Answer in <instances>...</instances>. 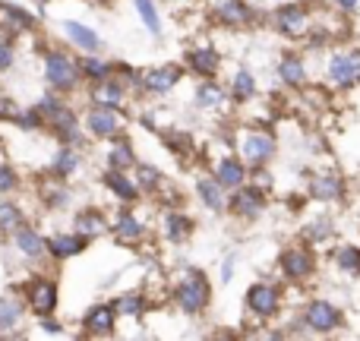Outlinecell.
Returning <instances> with one entry per match:
<instances>
[{
	"instance_id": "obj_1",
	"label": "cell",
	"mask_w": 360,
	"mask_h": 341,
	"mask_svg": "<svg viewBox=\"0 0 360 341\" xmlns=\"http://www.w3.org/2000/svg\"><path fill=\"white\" fill-rule=\"evenodd\" d=\"M177 300L186 313H199L205 307V300H209V281H205L199 272H190L184 281H180Z\"/></svg>"
},
{
	"instance_id": "obj_2",
	"label": "cell",
	"mask_w": 360,
	"mask_h": 341,
	"mask_svg": "<svg viewBox=\"0 0 360 341\" xmlns=\"http://www.w3.org/2000/svg\"><path fill=\"white\" fill-rule=\"evenodd\" d=\"M329 76L338 82V86H351L354 79H360V54L335 57V60L329 63Z\"/></svg>"
},
{
	"instance_id": "obj_3",
	"label": "cell",
	"mask_w": 360,
	"mask_h": 341,
	"mask_svg": "<svg viewBox=\"0 0 360 341\" xmlns=\"http://www.w3.org/2000/svg\"><path fill=\"white\" fill-rule=\"evenodd\" d=\"M48 79L54 82L57 89H70L76 82V67L73 60H67L63 54H51L48 57Z\"/></svg>"
},
{
	"instance_id": "obj_4",
	"label": "cell",
	"mask_w": 360,
	"mask_h": 341,
	"mask_svg": "<svg viewBox=\"0 0 360 341\" xmlns=\"http://www.w3.org/2000/svg\"><path fill=\"white\" fill-rule=\"evenodd\" d=\"M250 307H253L259 316H269V313H275V310H278V294H275V288L256 285L253 291H250Z\"/></svg>"
},
{
	"instance_id": "obj_5",
	"label": "cell",
	"mask_w": 360,
	"mask_h": 341,
	"mask_svg": "<svg viewBox=\"0 0 360 341\" xmlns=\"http://www.w3.org/2000/svg\"><path fill=\"white\" fill-rule=\"evenodd\" d=\"M307 319H310L313 329L326 332V329H332V326L338 323V313H335V307H332V304L316 300V304H310V310H307Z\"/></svg>"
},
{
	"instance_id": "obj_6",
	"label": "cell",
	"mask_w": 360,
	"mask_h": 341,
	"mask_svg": "<svg viewBox=\"0 0 360 341\" xmlns=\"http://www.w3.org/2000/svg\"><path fill=\"white\" fill-rule=\"evenodd\" d=\"M89 127H92V133H98V136H111V133H117L120 117L114 111H108V108H98V111L89 114Z\"/></svg>"
},
{
	"instance_id": "obj_7",
	"label": "cell",
	"mask_w": 360,
	"mask_h": 341,
	"mask_svg": "<svg viewBox=\"0 0 360 341\" xmlns=\"http://www.w3.org/2000/svg\"><path fill=\"white\" fill-rule=\"evenodd\" d=\"M32 297V310L35 313H48L51 307H54V285H48V281H35L29 291Z\"/></svg>"
},
{
	"instance_id": "obj_8",
	"label": "cell",
	"mask_w": 360,
	"mask_h": 341,
	"mask_svg": "<svg viewBox=\"0 0 360 341\" xmlns=\"http://www.w3.org/2000/svg\"><path fill=\"white\" fill-rule=\"evenodd\" d=\"M278 25L285 32H291V35H297V32L307 29V13L304 6H285V10L278 13Z\"/></svg>"
},
{
	"instance_id": "obj_9",
	"label": "cell",
	"mask_w": 360,
	"mask_h": 341,
	"mask_svg": "<svg viewBox=\"0 0 360 341\" xmlns=\"http://www.w3.org/2000/svg\"><path fill=\"white\" fill-rule=\"evenodd\" d=\"M63 29H67V35L73 38L79 48H86V51H98V35H95L92 29H86V25H79V22H63Z\"/></svg>"
},
{
	"instance_id": "obj_10",
	"label": "cell",
	"mask_w": 360,
	"mask_h": 341,
	"mask_svg": "<svg viewBox=\"0 0 360 341\" xmlns=\"http://www.w3.org/2000/svg\"><path fill=\"white\" fill-rule=\"evenodd\" d=\"M243 155L250 158V162H262V158L272 155V139L269 136H250L247 143H243Z\"/></svg>"
},
{
	"instance_id": "obj_11",
	"label": "cell",
	"mask_w": 360,
	"mask_h": 341,
	"mask_svg": "<svg viewBox=\"0 0 360 341\" xmlns=\"http://www.w3.org/2000/svg\"><path fill=\"white\" fill-rule=\"evenodd\" d=\"M177 67H162V70H155V73H149V89L152 92H168L171 86L177 82Z\"/></svg>"
},
{
	"instance_id": "obj_12",
	"label": "cell",
	"mask_w": 360,
	"mask_h": 341,
	"mask_svg": "<svg viewBox=\"0 0 360 341\" xmlns=\"http://www.w3.org/2000/svg\"><path fill=\"white\" fill-rule=\"evenodd\" d=\"M218 16L228 19V22H247L250 10L240 4V0H221V4H218Z\"/></svg>"
},
{
	"instance_id": "obj_13",
	"label": "cell",
	"mask_w": 360,
	"mask_h": 341,
	"mask_svg": "<svg viewBox=\"0 0 360 341\" xmlns=\"http://www.w3.org/2000/svg\"><path fill=\"white\" fill-rule=\"evenodd\" d=\"M259 193L256 190H243L234 196V212H240V215H256V209H259Z\"/></svg>"
},
{
	"instance_id": "obj_14",
	"label": "cell",
	"mask_w": 360,
	"mask_h": 341,
	"mask_svg": "<svg viewBox=\"0 0 360 341\" xmlns=\"http://www.w3.org/2000/svg\"><path fill=\"white\" fill-rule=\"evenodd\" d=\"M285 269H288V275H307L310 272V256L307 253H300V250H294V253H285Z\"/></svg>"
},
{
	"instance_id": "obj_15",
	"label": "cell",
	"mask_w": 360,
	"mask_h": 341,
	"mask_svg": "<svg viewBox=\"0 0 360 341\" xmlns=\"http://www.w3.org/2000/svg\"><path fill=\"white\" fill-rule=\"evenodd\" d=\"M105 184L111 186V190L117 193L120 199H133V196H136V186H133L127 177H120L117 171H111V174H108V177H105Z\"/></svg>"
},
{
	"instance_id": "obj_16",
	"label": "cell",
	"mask_w": 360,
	"mask_h": 341,
	"mask_svg": "<svg viewBox=\"0 0 360 341\" xmlns=\"http://www.w3.org/2000/svg\"><path fill=\"white\" fill-rule=\"evenodd\" d=\"M82 250V240L79 237H54L51 240V253L54 256H73Z\"/></svg>"
},
{
	"instance_id": "obj_17",
	"label": "cell",
	"mask_w": 360,
	"mask_h": 341,
	"mask_svg": "<svg viewBox=\"0 0 360 341\" xmlns=\"http://www.w3.org/2000/svg\"><path fill=\"white\" fill-rule=\"evenodd\" d=\"M243 180V171L237 162H221V168H218V184L221 186H237Z\"/></svg>"
},
{
	"instance_id": "obj_18",
	"label": "cell",
	"mask_w": 360,
	"mask_h": 341,
	"mask_svg": "<svg viewBox=\"0 0 360 341\" xmlns=\"http://www.w3.org/2000/svg\"><path fill=\"white\" fill-rule=\"evenodd\" d=\"M338 180L335 177H319V180H313V196H319V199H335L338 196Z\"/></svg>"
},
{
	"instance_id": "obj_19",
	"label": "cell",
	"mask_w": 360,
	"mask_h": 341,
	"mask_svg": "<svg viewBox=\"0 0 360 341\" xmlns=\"http://www.w3.org/2000/svg\"><path fill=\"white\" fill-rule=\"evenodd\" d=\"M16 319H19V304L10 297H4L0 300V329H10Z\"/></svg>"
},
{
	"instance_id": "obj_20",
	"label": "cell",
	"mask_w": 360,
	"mask_h": 341,
	"mask_svg": "<svg viewBox=\"0 0 360 341\" xmlns=\"http://www.w3.org/2000/svg\"><path fill=\"white\" fill-rule=\"evenodd\" d=\"M19 250L29 256H38L41 253V237H38L35 231H19Z\"/></svg>"
},
{
	"instance_id": "obj_21",
	"label": "cell",
	"mask_w": 360,
	"mask_h": 341,
	"mask_svg": "<svg viewBox=\"0 0 360 341\" xmlns=\"http://www.w3.org/2000/svg\"><path fill=\"white\" fill-rule=\"evenodd\" d=\"M136 10L143 13V19H146V25H149L152 32H162V22H158V13H155V6H152V0H136Z\"/></svg>"
},
{
	"instance_id": "obj_22",
	"label": "cell",
	"mask_w": 360,
	"mask_h": 341,
	"mask_svg": "<svg viewBox=\"0 0 360 341\" xmlns=\"http://www.w3.org/2000/svg\"><path fill=\"white\" fill-rule=\"evenodd\" d=\"M199 193H202V199L212 205V209H221V190H218V184H212V180H202L199 184Z\"/></svg>"
},
{
	"instance_id": "obj_23",
	"label": "cell",
	"mask_w": 360,
	"mask_h": 341,
	"mask_svg": "<svg viewBox=\"0 0 360 341\" xmlns=\"http://www.w3.org/2000/svg\"><path fill=\"white\" fill-rule=\"evenodd\" d=\"M114 323V313L111 310H95L92 316H89V329L92 332H108Z\"/></svg>"
},
{
	"instance_id": "obj_24",
	"label": "cell",
	"mask_w": 360,
	"mask_h": 341,
	"mask_svg": "<svg viewBox=\"0 0 360 341\" xmlns=\"http://www.w3.org/2000/svg\"><path fill=\"white\" fill-rule=\"evenodd\" d=\"M281 76H285L288 82H300V79H304V67H300V60H294V57L281 60Z\"/></svg>"
},
{
	"instance_id": "obj_25",
	"label": "cell",
	"mask_w": 360,
	"mask_h": 341,
	"mask_svg": "<svg viewBox=\"0 0 360 341\" xmlns=\"http://www.w3.org/2000/svg\"><path fill=\"white\" fill-rule=\"evenodd\" d=\"M234 92H237V98H250V95H253V76H250L247 70H240V73H237Z\"/></svg>"
},
{
	"instance_id": "obj_26",
	"label": "cell",
	"mask_w": 360,
	"mask_h": 341,
	"mask_svg": "<svg viewBox=\"0 0 360 341\" xmlns=\"http://www.w3.org/2000/svg\"><path fill=\"white\" fill-rule=\"evenodd\" d=\"M117 234L127 240V237H139V234H143V228H139L136 218H127V215H124V218L117 221Z\"/></svg>"
},
{
	"instance_id": "obj_27",
	"label": "cell",
	"mask_w": 360,
	"mask_h": 341,
	"mask_svg": "<svg viewBox=\"0 0 360 341\" xmlns=\"http://www.w3.org/2000/svg\"><path fill=\"white\" fill-rule=\"evenodd\" d=\"M190 63L199 70V73H212V70H215V54H205V51H199V54L190 57Z\"/></svg>"
},
{
	"instance_id": "obj_28",
	"label": "cell",
	"mask_w": 360,
	"mask_h": 341,
	"mask_svg": "<svg viewBox=\"0 0 360 341\" xmlns=\"http://www.w3.org/2000/svg\"><path fill=\"white\" fill-rule=\"evenodd\" d=\"M101 228H105V224H101V218H98V215H92V212L79 218V231H82V234H98Z\"/></svg>"
},
{
	"instance_id": "obj_29",
	"label": "cell",
	"mask_w": 360,
	"mask_h": 341,
	"mask_svg": "<svg viewBox=\"0 0 360 341\" xmlns=\"http://www.w3.org/2000/svg\"><path fill=\"white\" fill-rule=\"evenodd\" d=\"M95 98H98L101 105H117V101H120V89L117 86H101L98 92H95Z\"/></svg>"
},
{
	"instance_id": "obj_30",
	"label": "cell",
	"mask_w": 360,
	"mask_h": 341,
	"mask_svg": "<svg viewBox=\"0 0 360 341\" xmlns=\"http://www.w3.org/2000/svg\"><path fill=\"white\" fill-rule=\"evenodd\" d=\"M338 266L342 269H360V253L351 247H345L342 253H338Z\"/></svg>"
},
{
	"instance_id": "obj_31",
	"label": "cell",
	"mask_w": 360,
	"mask_h": 341,
	"mask_svg": "<svg viewBox=\"0 0 360 341\" xmlns=\"http://www.w3.org/2000/svg\"><path fill=\"white\" fill-rule=\"evenodd\" d=\"M16 221H19V212L13 209V205H0V228H16Z\"/></svg>"
},
{
	"instance_id": "obj_32",
	"label": "cell",
	"mask_w": 360,
	"mask_h": 341,
	"mask_svg": "<svg viewBox=\"0 0 360 341\" xmlns=\"http://www.w3.org/2000/svg\"><path fill=\"white\" fill-rule=\"evenodd\" d=\"M168 234H171V240H180V237L186 234V228H190V224H186V218H177V215H171L168 218Z\"/></svg>"
},
{
	"instance_id": "obj_33",
	"label": "cell",
	"mask_w": 360,
	"mask_h": 341,
	"mask_svg": "<svg viewBox=\"0 0 360 341\" xmlns=\"http://www.w3.org/2000/svg\"><path fill=\"white\" fill-rule=\"evenodd\" d=\"M73 168H76L73 152H60V155H57V171H60V174H70Z\"/></svg>"
},
{
	"instance_id": "obj_34",
	"label": "cell",
	"mask_w": 360,
	"mask_h": 341,
	"mask_svg": "<svg viewBox=\"0 0 360 341\" xmlns=\"http://www.w3.org/2000/svg\"><path fill=\"white\" fill-rule=\"evenodd\" d=\"M82 67H86V73L89 76H95V79H101V76H108V67L101 60H86L82 63Z\"/></svg>"
},
{
	"instance_id": "obj_35",
	"label": "cell",
	"mask_w": 360,
	"mask_h": 341,
	"mask_svg": "<svg viewBox=\"0 0 360 341\" xmlns=\"http://www.w3.org/2000/svg\"><path fill=\"white\" fill-rule=\"evenodd\" d=\"M117 310H120V313H139V297H136V294L124 297V300L117 304Z\"/></svg>"
},
{
	"instance_id": "obj_36",
	"label": "cell",
	"mask_w": 360,
	"mask_h": 341,
	"mask_svg": "<svg viewBox=\"0 0 360 341\" xmlns=\"http://www.w3.org/2000/svg\"><path fill=\"white\" fill-rule=\"evenodd\" d=\"M218 101V89H199V105H215Z\"/></svg>"
},
{
	"instance_id": "obj_37",
	"label": "cell",
	"mask_w": 360,
	"mask_h": 341,
	"mask_svg": "<svg viewBox=\"0 0 360 341\" xmlns=\"http://www.w3.org/2000/svg\"><path fill=\"white\" fill-rule=\"evenodd\" d=\"M13 184H16L13 171L10 168H0V190H13Z\"/></svg>"
},
{
	"instance_id": "obj_38",
	"label": "cell",
	"mask_w": 360,
	"mask_h": 341,
	"mask_svg": "<svg viewBox=\"0 0 360 341\" xmlns=\"http://www.w3.org/2000/svg\"><path fill=\"white\" fill-rule=\"evenodd\" d=\"M133 162V155H130V149H117L111 155V165H130Z\"/></svg>"
},
{
	"instance_id": "obj_39",
	"label": "cell",
	"mask_w": 360,
	"mask_h": 341,
	"mask_svg": "<svg viewBox=\"0 0 360 341\" xmlns=\"http://www.w3.org/2000/svg\"><path fill=\"white\" fill-rule=\"evenodd\" d=\"M139 177H143V184H146V186H152V184H158V174H152L149 168H143V171H139Z\"/></svg>"
},
{
	"instance_id": "obj_40",
	"label": "cell",
	"mask_w": 360,
	"mask_h": 341,
	"mask_svg": "<svg viewBox=\"0 0 360 341\" xmlns=\"http://www.w3.org/2000/svg\"><path fill=\"white\" fill-rule=\"evenodd\" d=\"M13 60V54H10V48H4V44H0V67H6V63Z\"/></svg>"
},
{
	"instance_id": "obj_41",
	"label": "cell",
	"mask_w": 360,
	"mask_h": 341,
	"mask_svg": "<svg viewBox=\"0 0 360 341\" xmlns=\"http://www.w3.org/2000/svg\"><path fill=\"white\" fill-rule=\"evenodd\" d=\"M338 4H342V6H345V10H354V6L360 4V0H338Z\"/></svg>"
}]
</instances>
